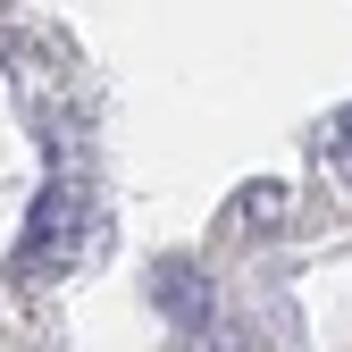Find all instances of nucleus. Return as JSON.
<instances>
[{
	"instance_id": "f257e3e1",
	"label": "nucleus",
	"mask_w": 352,
	"mask_h": 352,
	"mask_svg": "<svg viewBox=\"0 0 352 352\" xmlns=\"http://www.w3.org/2000/svg\"><path fill=\"white\" fill-rule=\"evenodd\" d=\"M84 227H93V201H84L76 176H51L42 201L25 210V235H17V277L25 285H51L84 260Z\"/></svg>"
},
{
	"instance_id": "f03ea898",
	"label": "nucleus",
	"mask_w": 352,
	"mask_h": 352,
	"mask_svg": "<svg viewBox=\"0 0 352 352\" xmlns=\"http://www.w3.org/2000/svg\"><path fill=\"white\" fill-rule=\"evenodd\" d=\"M151 294H160V311L176 327H201L210 319V285H201V269H185V260H160V269H151Z\"/></svg>"
},
{
	"instance_id": "7ed1b4c3",
	"label": "nucleus",
	"mask_w": 352,
	"mask_h": 352,
	"mask_svg": "<svg viewBox=\"0 0 352 352\" xmlns=\"http://www.w3.org/2000/svg\"><path fill=\"white\" fill-rule=\"evenodd\" d=\"M336 168H344V176H352V109H344V118H336Z\"/></svg>"
}]
</instances>
